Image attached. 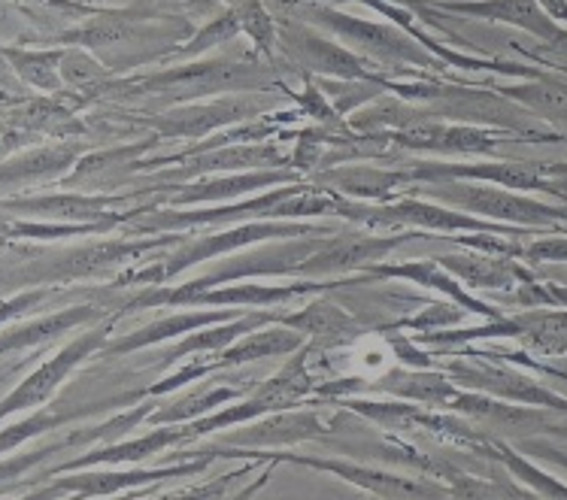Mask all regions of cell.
<instances>
[{
  "instance_id": "cell-26",
  "label": "cell",
  "mask_w": 567,
  "mask_h": 500,
  "mask_svg": "<svg viewBox=\"0 0 567 500\" xmlns=\"http://www.w3.org/2000/svg\"><path fill=\"white\" fill-rule=\"evenodd\" d=\"M301 183V174L295 170H255V174H231L219 179H200L195 186H183V191H174L167 204L171 207H195V204H225V200L244 198L249 191L267 186H289Z\"/></svg>"
},
{
  "instance_id": "cell-11",
  "label": "cell",
  "mask_w": 567,
  "mask_h": 500,
  "mask_svg": "<svg viewBox=\"0 0 567 500\" xmlns=\"http://www.w3.org/2000/svg\"><path fill=\"white\" fill-rule=\"evenodd\" d=\"M279 46L286 49V55L298 67L322 73V76H334V80L347 82H377L382 88H385V80H389L380 71H373L377 64L361 59L359 52L337 46L328 37L316 34V31L301 28V24H279Z\"/></svg>"
},
{
  "instance_id": "cell-15",
  "label": "cell",
  "mask_w": 567,
  "mask_h": 500,
  "mask_svg": "<svg viewBox=\"0 0 567 500\" xmlns=\"http://www.w3.org/2000/svg\"><path fill=\"white\" fill-rule=\"evenodd\" d=\"M82 155H85L82 140H59L0 158V198L22 195L24 188L61 183Z\"/></svg>"
},
{
  "instance_id": "cell-5",
  "label": "cell",
  "mask_w": 567,
  "mask_h": 500,
  "mask_svg": "<svg viewBox=\"0 0 567 500\" xmlns=\"http://www.w3.org/2000/svg\"><path fill=\"white\" fill-rule=\"evenodd\" d=\"M310 15L316 24L328 28L331 34L349 43L352 52H359L361 59H368L377 67L382 64L385 71H406V67H419L422 73L443 71V61L431 55L429 49L398 24L368 22V19H355L347 12L331 10V7H313Z\"/></svg>"
},
{
  "instance_id": "cell-28",
  "label": "cell",
  "mask_w": 567,
  "mask_h": 500,
  "mask_svg": "<svg viewBox=\"0 0 567 500\" xmlns=\"http://www.w3.org/2000/svg\"><path fill=\"white\" fill-rule=\"evenodd\" d=\"M322 186H334L337 195L368 204H389L394 191L413 183L410 170H385V167H368V164H349V167H331L319 176Z\"/></svg>"
},
{
  "instance_id": "cell-19",
  "label": "cell",
  "mask_w": 567,
  "mask_h": 500,
  "mask_svg": "<svg viewBox=\"0 0 567 500\" xmlns=\"http://www.w3.org/2000/svg\"><path fill=\"white\" fill-rule=\"evenodd\" d=\"M186 442V425H164L158 430H150L143 437L134 440H118V442H104V446H92L76 458H68L61 465L43 470V479L59 477V473H70V470H82V467H118V465H143L155 455L167 452L174 446Z\"/></svg>"
},
{
  "instance_id": "cell-21",
  "label": "cell",
  "mask_w": 567,
  "mask_h": 500,
  "mask_svg": "<svg viewBox=\"0 0 567 500\" xmlns=\"http://www.w3.org/2000/svg\"><path fill=\"white\" fill-rule=\"evenodd\" d=\"M368 270H371V277H380V280H406L413 282V285H422V289L441 291L455 306H462L464 313H476L483 315V319H504L507 315L498 306L474 298L467 291V285H462L458 277H452L437 258H429V261H406V264H373Z\"/></svg>"
},
{
  "instance_id": "cell-32",
  "label": "cell",
  "mask_w": 567,
  "mask_h": 500,
  "mask_svg": "<svg viewBox=\"0 0 567 500\" xmlns=\"http://www.w3.org/2000/svg\"><path fill=\"white\" fill-rule=\"evenodd\" d=\"M97 409H104V400H94V404H80V407H37L31 409L24 419L12 421V425H0V455H10L16 449H22L24 442L52 434V430L64 428L70 421L85 419Z\"/></svg>"
},
{
  "instance_id": "cell-37",
  "label": "cell",
  "mask_w": 567,
  "mask_h": 500,
  "mask_svg": "<svg viewBox=\"0 0 567 500\" xmlns=\"http://www.w3.org/2000/svg\"><path fill=\"white\" fill-rule=\"evenodd\" d=\"M480 449H486L492 458H498L501 465L507 467L509 473L516 479H522L528 489L534 491V494H540V498H567V486L565 482H558L556 477H549L546 470H540V467H534L525 455H519L509 442L504 440H495V442H483Z\"/></svg>"
},
{
  "instance_id": "cell-29",
  "label": "cell",
  "mask_w": 567,
  "mask_h": 500,
  "mask_svg": "<svg viewBox=\"0 0 567 500\" xmlns=\"http://www.w3.org/2000/svg\"><path fill=\"white\" fill-rule=\"evenodd\" d=\"M277 322L301 331L303 337H310L313 346H343L359 340L361 334H368L364 327L355 322V315H349L340 303L331 301H313L295 310V313L279 315Z\"/></svg>"
},
{
  "instance_id": "cell-46",
  "label": "cell",
  "mask_w": 567,
  "mask_h": 500,
  "mask_svg": "<svg viewBox=\"0 0 567 500\" xmlns=\"http://www.w3.org/2000/svg\"><path fill=\"white\" fill-rule=\"evenodd\" d=\"M16 367H19V364H10V367H0V376H10V373H16Z\"/></svg>"
},
{
  "instance_id": "cell-40",
  "label": "cell",
  "mask_w": 567,
  "mask_h": 500,
  "mask_svg": "<svg viewBox=\"0 0 567 500\" xmlns=\"http://www.w3.org/2000/svg\"><path fill=\"white\" fill-rule=\"evenodd\" d=\"M464 310L462 306H446V303H437V306H425L422 313L413 315L401 322V327H413L419 334H431V331H443V327H455L462 322Z\"/></svg>"
},
{
  "instance_id": "cell-27",
  "label": "cell",
  "mask_w": 567,
  "mask_h": 500,
  "mask_svg": "<svg viewBox=\"0 0 567 500\" xmlns=\"http://www.w3.org/2000/svg\"><path fill=\"white\" fill-rule=\"evenodd\" d=\"M237 315H244L237 306H231V310H200V313L164 315L158 322L143 325L140 331H131L125 337L106 340V346L101 352H104V355H127V352L150 350L155 343L183 337V334H192V331H200V327L209 325H219V322H231Z\"/></svg>"
},
{
  "instance_id": "cell-25",
  "label": "cell",
  "mask_w": 567,
  "mask_h": 500,
  "mask_svg": "<svg viewBox=\"0 0 567 500\" xmlns=\"http://www.w3.org/2000/svg\"><path fill=\"white\" fill-rule=\"evenodd\" d=\"M158 140L127 143V146H113V149L85 152L76 167L70 170L61 186L64 188H97V186H118L125 176L137 174V162L143 152H150Z\"/></svg>"
},
{
  "instance_id": "cell-23",
  "label": "cell",
  "mask_w": 567,
  "mask_h": 500,
  "mask_svg": "<svg viewBox=\"0 0 567 500\" xmlns=\"http://www.w3.org/2000/svg\"><path fill=\"white\" fill-rule=\"evenodd\" d=\"M437 10L455 12V15H471V19H486V22H501L522 28L528 34L540 37L546 43L567 40V31H561L556 19L540 7V0H476V3H437Z\"/></svg>"
},
{
  "instance_id": "cell-31",
  "label": "cell",
  "mask_w": 567,
  "mask_h": 500,
  "mask_svg": "<svg viewBox=\"0 0 567 500\" xmlns=\"http://www.w3.org/2000/svg\"><path fill=\"white\" fill-rule=\"evenodd\" d=\"M303 343H307V337L301 331L282 325V322H274V327L249 331L237 343L216 352L219 358H213V364H216V371H228V367H240V364H252V361L289 358L298 350H303Z\"/></svg>"
},
{
  "instance_id": "cell-3",
  "label": "cell",
  "mask_w": 567,
  "mask_h": 500,
  "mask_svg": "<svg viewBox=\"0 0 567 500\" xmlns=\"http://www.w3.org/2000/svg\"><path fill=\"white\" fill-rule=\"evenodd\" d=\"M331 233V228H319V225H307V221H277V219H258L244 221L237 228L228 231L209 233V237H197L195 243L183 246L176 256H167L162 261H155L143 270H127L116 280L118 289L125 285H164L174 277H179L183 270L195 268L200 261H213V258L228 256V252H240L252 243H267V240H279V237H324Z\"/></svg>"
},
{
  "instance_id": "cell-47",
  "label": "cell",
  "mask_w": 567,
  "mask_h": 500,
  "mask_svg": "<svg viewBox=\"0 0 567 500\" xmlns=\"http://www.w3.org/2000/svg\"><path fill=\"white\" fill-rule=\"evenodd\" d=\"M0 379H7V376H0Z\"/></svg>"
},
{
  "instance_id": "cell-35",
  "label": "cell",
  "mask_w": 567,
  "mask_h": 500,
  "mask_svg": "<svg viewBox=\"0 0 567 500\" xmlns=\"http://www.w3.org/2000/svg\"><path fill=\"white\" fill-rule=\"evenodd\" d=\"M504 97L525 106L528 113L546 118L556 131H567V85L553 76H537L525 85H507L501 88Z\"/></svg>"
},
{
  "instance_id": "cell-36",
  "label": "cell",
  "mask_w": 567,
  "mask_h": 500,
  "mask_svg": "<svg viewBox=\"0 0 567 500\" xmlns=\"http://www.w3.org/2000/svg\"><path fill=\"white\" fill-rule=\"evenodd\" d=\"M244 395L240 388H197L192 395L179 397V400H171L167 407L152 409L150 425H183V421H195L200 416H207L213 409L225 407L228 400H237Z\"/></svg>"
},
{
  "instance_id": "cell-13",
  "label": "cell",
  "mask_w": 567,
  "mask_h": 500,
  "mask_svg": "<svg viewBox=\"0 0 567 500\" xmlns=\"http://www.w3.org/2000/svg\"><path fill=\"white\" fill-rule=\"evenodd\" d=\"M134 195H101V191H55V195H12L0 198V204L22 219L70 221V225H89V221H127V212H110Z\"/></svg>"
},
{
  "instance_id": "cell-34",
  "label": "cell",
  "mask_w": 567,
  "mask_h": 500,
  "mask_svg": "<svg viewBox=\"0 0 567 500\" xmlns=\"http://www.w3.org/2000/svg\"><path fill=\"white\" fill-rule=\"evenodd\" d=\"M519 337L532 352H540L546 358L567 355V306H532L525 313H516Z\"/></svg>"
},
{
  "instance_id": "cell-39",
  "label": "cell",
  "mask_w": 567,
  "mask_h": 500,
  "mask_svg": "<svg viewBox=\"0 0 567 500\" xmlns=\"http://www.w3.org/2000/svg\"><path fill=\"white\" fill-rule=\"evenodd\" d=\"M59 294H61L59 285H31V289L12 294V298H7V301H0V327H7L12 325V322L24 319V315H31L47 301L59 298Z\"/></svg>"
},
{
  "instance_id": "cell-14",
  "label": "cell",
  "mask_w": 567,
  "mask_h": 500,
  "mask_svg": "<svg viewBox=\"0 0 567 500\" xmlns=\"http://www.w3.org/2000/svg\"><path fill=\"white\" fill-rule=\"evenodd\" d=\"M270 110V101L265 97H225V101H213V104H176L171 113L158 118H146L158 140H195V137H207L213 131L225 128V125H240L246 118H255L258 113Z\"/></svg>"
},
{
  "instance_id": "cell-45",
  "label": "cell",
  "mask_w": 567,
  "mask_h": 500,
  "mask_svg": "<svg viewBox=\"0 0 567 500\" xmlns=\"http://www.w3.org/2000/svg\"><path fill=\"white\" fill-rule=\"evenodd\" d=\"M540 167H544V174L553 179V195H558V198H567V162L540 164Z\"/></svg>"
},
{
  "instance_id": "cell-1",
  "label": "cell",
  "mask_w": 567,
  "mask_h": 500,
  "mask_svg": "<svg viewBox=\"0 0 567 500\" xmlns=\"http://www.w3.org/2000/svg\"><path fill=\"white\" fill-rule=\"evenodd\" d=\"M267 88H282L291 94L282 82H277L274 71L258 64V61L240 59H209L195 61L186 67H171V71L150 73V76H134V80H113L106 88V97H162L167 104H188L207 94L225 92H267Z\"/></svg>"
},
{
  "instance_id": "cell-17",
  "label": "cell",
  "mask_w": 567,
  "mask_h": 500,
  "mask_svg": "<svg viewBox=\"0 0 567 500\" xmlns=\"http://www.w3.org/2000/svg\"><path fill=\"white\" fill-rule=\"evenodd\" d=\"M413 183H437V179H464V183H492V186L516 188V191H549L553 179L544 174L540 162H486V164H446L425 162L410 167Z\"/></svg>"
},
{
  "instance_id": "cell-4",
  "label": "cell",
  "mask_w": 567,
  "mask_h": 500,
  "mask_svg": "<svg viewBox=\"0 0 567 500\" xmlns=\"http://www.w3.org/2000/svg\"><path fill=\"white\" fill-rule=\"evenodd\" d=\"M413 195H425L431 200H441L446 207L471 212L480 219L501 221L513 228H534V231H556L558 225L567 221V207L544 204V200L528 198L516 188L492 186V183H464V179H437L429 186L413 188Z\"/></svg>"
},
{
  "instance_id": "cell-12",
  "label": "cell",
  "mask_w": 567,
  "mask_h": 500,
  "mask_svg": "<svg viewBox=\"0 0 567 500\" xmlns=\"http://www.w3.org/2000/svg\"><path fill=\"white\" fill-rule=\"evenodd\" d=\"M340 407H349L352 413H359L364 419L377 421L380 428L389 430H406V434H429V437H441V440L452 442H471V446H483V437L476 434L467 421L455 419V416H443L434 407H413L410 404H401V400H385V404H377V400H359L352 395L347 400H340Z\"/></svg>"
},
{
  "instance_id": "cell-7",
  "label": "cell",
  "mask_w": 567,
  "mask_h": 500,
  "mask_svg": "<svg viewBox=\"0 0 567 500\" xmlns=\"http://www.w3.org/2000/svg\"><path fill=\"white\" fill-rule=\"evenodd\" d=\"M116 319L118 315H106V319H101V325H94L89 327V331L76 334L68 346H61L55 355H49L40 367H34V371L28 373L22 383L16 385L10 395L0 400V425L10 421L12 416H19V413H31V409L37 407H47L61 385L68 383L70 373L76 371L82 361L92 358V355H97V352L104 350L106 340L113 334Z\"/></svg>"
},
{
  "instance_id": "cell-20",
  "label": "cell",
  "mask_w": 567,
  "mask_h": 500,
  "mask_svg": "<svg viewBox=\"0 0 567 500\" xmlns=\"http://www.w3.org/2000/svg\"><path fill=\"white\" fill-rule=\"evenodd\" d=\"M364 280V277H361ZM355 280V282H361ZM352 280H307L289 282V285H221V289H204L186 294L176 306H255V310H270L277 303H289L295 298H310L328 289H343Z\"/></svg>"
},
{
  "instance_id": "cell-30",
  "label": "cell",
  "mask_w": 567,
  "mask_h": 500,
  "mask_svg": "<svg viewBox=\"0 0 567 500\" xmlns=\"http://www.w3.org/2000/svg\"><path fill=\"white\" fill-rule=\"evenodd\" d=\"M328 425H322V419L316 416L313 409L307 413H289L282 409V416L277 413H267L261 419H255L252 428L240 430L237 437H231L228 442L234 446H246V449H255V446H289V442H303V440H322L328 434Z\"/></svg>"
},
{
  "instance_id": "cell-6",
  "label": "cell",
  "mask_w": 567,
  "mask_h": 500,
  "mask_svg": "<svg viewBox=\"0 0 567 500\" xmlns=\"http://www.w3.org/2000/svg\"><path fill=\"white\" fill-rule=\"evenodd\" d=\"M443 371L450 373L452 383L462 388H474L483 395L501 397L507 404H522L534 409H556L567 416V397L540 385L534 376L519 371V364L501 358L492 350H462L458 358L443 364Z\"/></svg>"
},
{
  "instance_id": "cell-24",
  "label": "cell",
  "mask_w": 567,
  "mask_h": 500,
  "mask_svg": "<svg viewBox=\"0 0 567 500\" xmlns=\"http://www.w3.org/2000/svg\"><path fill=\"white\" fill-rule=\"evenodd\" d=\"M464 249L467 252L437 256V261L450 270L452 277H458L467 289L513 291L522 280H528V270L519 268L513 256H498V252L471 249V246H464Z\"/></svg>"
},
{
  "instance_id": "cell-41",
  "label": "cell",
  "mask_w": 567,
  "mask_h": 500,
  "mask_svg": "<svg viewBox=\"0 0 567 500\" xmlns=\"http://www.w3.org/2000/svg\"><path fill=\"white\" fill-rule=\"evenodd\" d=\"M28 12H40V15H55V19H89L101 7H89L80 0H19Z\"/></svg>"
},
{
  "instance_id": "cell-9",
  "label": "cell",
  "mask_w": 567,
  "mask_h": 500,
  "mask_svg": "<svg viewBox=\"0 0 567 500\" xmlns=\"http://www.w3.org/2000/svg\"><path fill=\"white\" fill-rule=\"evenodd\" d=\"M183 465L174 467H131V470H94V467H82V470H70L52 477L49 486L43 489H31L34 498H113V494H125V491H137L140 486L150 482H164V479H186L204 473L213 461L207 452H183Z\"/></svg>"
},
{
  "instance_id": "cell-10",
  "label": "cell",
  "mask_w": 567,
  "mask_h": 500,
  "mask_svg": "<svg viewBox=\"0 0 567 500\" xmlns=\"http://www.w3.org/2000/svg\"><path fill=\"white\" fill-rule=\"evenodd\" d=\"M419 231H385V233H328L313 256L307 258L298 273L307 280H337L352 270L373 268V261H385L394 249L416 240Z\"/></svg>"
},
{
  "instance_id": "cell-16",
  "label": "cell",
  "mask_w": 567,
  "mask_h": 500,
  "mask_svg": "<svg viewBox=\"0 0 567 500\" xmlns=\"http://www.w3.org/2000/svg\"><path fill=\"white\" fill-rule=\"evenodd\" d=\"M507 131L486 125H443L441 118H422L416 125L392 131V140L410 152H437V155H495Z\"/></svg>"
},
{
  "instance_id": "cell-18",
  "label": "cell",
  "mask_w": 567,
  "mask_h": 500,
  "mask_svg": "<svg viewBox=\"0 0 567 500\" xmlns=\"http://www.w3.org/2000/svg\"><path fill=\"white\" fill-rule=\"evenodd\" d=\"M0 128H16L49 140H76L89 134V125L61 94H24L0 110Z\"/></svg>"
},
{
  "instance_id": "cell-33",
  "label": "cell",
  "mask_w": 567,
  "mask_h": 500,
  "mask_svg": "<svg viewBox=\"0 0 567 500\" xmlns=\"http://www.w3.org/2000/svg\"><path fill=\"white\" fill-rule=\"evenodd\" d=\"M0 59L10 64L16 80L24 88H34L40 94H61L64 80H61V46L49 49H24V46H3L0 43Z\"/></svg>"
},
{
  "instance_id": "cell-22",
  "label": "cell",
  "mask_w": 567,
  "mask_h": 500,
  "mask_svg": "<svg viewBox=\"0 0 567 500\" xmlns=\"http://www.w3.org/2000/svg\"><path fill=\"white\" fill-rule=\"evenodd\" d=\"M101 319H106V306H97V303H73V306H64L59 313L40 315V319H31V322H19V325H10L0 334V355L47 346L52 340L64 337L70 331H76V327L94 325Z\"/></svg>"
},
{
  "instance_id": "cell-44",
  "label": "cell",
  "mask_w": 567,
  "mask_h": 500,
  "mask_svg": "<svg viewBox=\"0 0 567 500\" xmlns=\"http://www.w3.org/2000/svg\"><path fill=\"white\" fill-rule=\"evenodd\" d=\"M525 452H532L534 458H544V461H549V465L567 470V449H558V446H553V442L528 440L525 442Z\"/></svg>"
},
{
  "instance_id": "cell-2",
  "label": "cell",
  "mask_w": 567,
  "mask_h": 500,
  "mask_svg": "<svg viewBox=\"0 0 567 500\" xmlns=\"http://www.w3.org/2000/svg\"><path fill=\"white\" fill-rule=\"evenodd\" d=\"M186 243V237L164 231L162 237H125V240H94L80 249H68L61 256L34 258L24 268L12 270L3 277V282L16 285H64V282L101 280L113 277L118 280L122 273L134 268L137 261L155 252V249H171V246Z\"/></svg>"
},
{
  "instance_id": "cell-43",
  "label": "cell",
  "mask_w": 567,
  "mask_h": 500,
  "mask_svg": "<svg viewBox=\"0 0 567 500\" xmlns=\"http://www.w3.org/2000/svg\"><path fill=\"white\" fill-rule=\"evenodd\" d=\"M492 352H495V350H492ZM495 355L513 361V364H519V367H525V371L544 373V376H549V379L567 383V355H561V358H549V361L532 358V355H528L525 350H519V352H495Z\"/></svg>"
},
{
  "instance_id": "cell-8",
  "label": "cell",
  "mask_w": 567,
  "mask_h": 500,
  "mask_svg": "<svg viewBox=\"0 0 567 500\" xmlns=\"http://www.w3.org/2000/svg\"><path fill=\"white\" fill-rule=\"evenodd\" d=\"M200 452L213 455V458H246V461H289V465L310 467V470H322V473H334V477L347 479L352 486H359L368 494H380V498H450L452 489H443L437 482L416 477H398V473H382L373 467L347 465V461H331V458H313V455H291V452H258V449H240V446H213V449H200Z\"/></svg>"
},
{
  "instance_id": "cell-42",
  "label": "cell",
  "mask_w": 567,
  "mask_h": 500,
  "mask_svg": "<svg viewBox=\"0 0 567 500\" xmlns=\"http://www.w3.org/2000/svg\"><path fill=\"white\" fill-rule=\"evenodd\" d=\"M522 258L532 261V264H546V261H561V264H567V233L537 237L528 246H522Z\"/></svg>"
},
{
  "instance_id": "cell-38",
  "label": "cell",
  "mask_w": 567,
  "mask_h": 500,
  "mask_svg": "<svg viewBox=\"0 0 567 500\" xmlns=\"http://www.w3.org/2000/svg\"><path fill=\"white\" fill-rule=\"evenodd\" d=\"M244 34V28H240V19H237V12L234 7H228L225 12H219L216 19H209L207 28H200L195 34L188 37L186 46H179L174 52L176 59H197V55H204L207 49L221 46V43H231L234 37Z\"/></svg>"
}]
</instances>
